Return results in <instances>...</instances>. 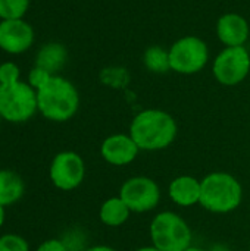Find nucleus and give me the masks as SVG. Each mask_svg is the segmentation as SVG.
I'll return each mask as SVG.
<instances>
[{
  "label": "nucleus",
  "instance_id": "f257e3e1",
  "mask_svg": "<svg viewBox=\"0 0 250 251\" xmlns=\"http://www.w3.org/2000/svg\"><path fill=\"white\" fill-rule=\"evenodd\" d=\"M128 134L140 151H161L168 149L178 135L175 118L162 109H143L130 124Z\"/></svg>",
  "mask_w": 250,
  "mask_h": 251
},
{
  "label": "nucleus",
  "instance_id": "f03ea898",
  "mask_svg": "<svg viewBox=\"0 0 250 251\" xmlns=\"http://www.w3.org/2000/svg\"><path fill=\"white\" fill-rule=\"evenodd\" d=\"M38 112L52 122H66L80 109V93L68 78L53 75L40 90H37Z\"/></svg>",
  "mask_w": 250,
  "mask_h": 251
},
{
  "label": "nucleus",
  "instance_id": "7ed1b4c3",
  "mask_svg": "<svg viewBox=\"0 0 250 251\" xmlns=\"http://www.w3.org/2000/svg\"><path fill=\"white\" fill-rule=\"evenodd\" d=\"M200 203L205 210L215 215H227L239 209L243 201V187L240 181L222 171L208 174L200 179Z\"/></svg>",
  "mask_w": 250,
  "mask_h": 251
},
{
  "label": "nucleus",
  "instance_id": "20e7f679",
  "mask_svg": "<svg viewBox=\"0 0 250 251\" xmlns=\"http://www.w3.org/2000/svg\"><path fill=\"white\" fill-rule=\"evenodd\" d=\"M152 246L161 251H184L192 246L190 225L175 212L164 210L153 216L149 225Z\"/></svg>",
  "mask_w": 250,
  "mask_h": 251
},
{
  "label": "nucleus",
  "instance_id": "39448f33",
  "mask_svg": "<svg viewBox=\"0 0 250 251\" xmlns=\"http://www.w3.org/2000/svg\"><path fill=\"white\" fill-rule=\"evenodd\" d=\"M171 72L178 75H196L202 72L211 60L208 43L199 35H183L168 49Z\"/></svg>",
  "mask_w": 250,
  "mask_h": 251
},
{
  "label": "nucleus",
  "instance_id": "423d86ee",
  "mask_svg": "<svg viewBox=\"0 0 250 251\" xmlns=\"http://www.w3.org/2000/svg\"><path fill=\"white\" fill-rule=\"evenodd\" d=\"M37 112V91L27 81L0 87L1 119L10 124H22L29 121Z\"/></svg>",
  "mask_w": 250,
  "mask_h": 251
},
{
  "label": "nucleus",
  "instance_id": "0eeeda50",
  "mask_svg": "<svg viewBox=\"0 0 250 251\" xmlns=\"http://www.w3.org/2000/svg\"><path fill=\"white\" fill-rule=\"evenodd\" d=\"M212 75L224 87H236L250 74V51L246 46L222 47L212 60Z\"/></svg>",
  "mask_w": 250,
  "mask_h": 251
},
{
  "label": "nucleus",
  "instance_id": "6e6552de",
  "mask_svg": "<svg viewBox=\"0 0 250 251\" xmlns=\"http://www.w3.org/2000/svg\"><path fill=\"white\" fill-rule=\"evenodd\" d=\"M133 213H147L161 203V188L149 176L137 175L124 181L118 194Z\"/></svg>",
  "mask_w": 250,
  "mask_h": 251
},
{
  "label": "nucleus",
  "instance_id": "1a4fd4ad",
  "mask_svg": "<svg viewBox=\"0 0 250 251\" xmlns=\"http://www.w3.org/2000/svg\"><path fill=\"white\" fill-rule=\"evenodd\" d=\"M49 178L60 191H72L78 188L85 178L84 159L75 151H60L50 163Z\"/></svg>",
  "mask_w": 250,
  "mask_h": 251
},
{
  "label": "nucleus",
  "instance_id": "9d476101",
  "mask_svg": "<svg viewBox=\"0 0 250 251\" xmlns=\"http://www.w3.org/2000/svg\"><path fill=\"white\" fill-rule=\"evenodd\" d=\"M34 28L25 19L0 21V49L9 54H21L34 44Z\"/></svg>",
  "mask_w": 250,
  "mask_h": 251
},
{
  "label": "nucleus",
  "instance_id": "9b49d317",
  "mask_svg": "<svg viewBox=\"0 0 250 251\" xmlns=\"http://www.w3.org/2000/svg\"><path fill=\"white\" fill-rule=\"evenodd\" d=\"M140 153L139 146L130 134L116 132L106 137L100 144L102 159L112 166H127L133 163Z\"/></svg>",
  "mask_w": 250,
  "mask_h": 251
},
{
  "label": "nucleus",
  "instance_id": "f8f14e48",
  "mask_svg": "<svg viewBox=\"0 0 250 251\" xmlns=\"http://www.w3.org/2000/svg\"><path fill=\"white\" fill-rule=\"evenodd\" d=\"M215 34L224 47L246 46L250 40L249 21L237 12H225L217 19Z\"/></svg>",
  "mask_w": 250,
  "mask_h": 251
},
{
  "label": "nucleus",
  "instance_id": "ddd939ff",
  "mask_svg": "<svg viewBox=\"0 0 250 251\" xmlns=\"http://www.w3.org/2000/svg\"><path fill=\"white\" fill-rule=\"evenodd\" d=\"M200 179L192 175H180L169 182L168 196L178 207H193L200 203Z\"/></svg>",
  "mask_w": 250,
  "mask_h": 251
},
{
  "label": "nucleus",
  "instance_id": "4468645a",
  "mask_svg": "<svg viewBox=\"0 0 250 251\" xmlns=\"http://www.w3.org/2000/svg\"><path fill=\"white\" fill-rule=\"evenodd\" d=\"M68 62V50L62 43L50 41L40 47L35 56V65L46 69L52 75H59V71Z\"/></svg>",
  "mask_w": 250,
  "mask_h": 251
},
{
  "label": "nucleus",
  "instance_id": "2eb2a0df",
  "mask_svg": "<svg viewBox=\"0 0 250 251\" xmlns=\"http://www.w3.org/2000/svg\"><path fill=\"white\" fill-rule=\"evenodd\" d=\"M25 184L19 174L10 169H0V206L9 207L21 200Z\"/></svg>",
  "mask_w": 250,
  "mask_h": 251
},
{
  "label": "nucleus",
  "instance_id": "dca6fc26",
  "mask_svg": "<svg viewBox=\"0 0 250 251\" xmlns=\"http://www.w3.org/2000/svg\"><path fill=\"white\" fill-rule=\"evenodd\" d=\"M131 213L133 212L128 209L124 200L119 196H116L102 203L99 209V219L103 225L109 228H118L130 219Z\"/></svg>",
  "mask_w": 250,
  "mask_h": 251
},
{
  "label": "nucleus",
  "instance_id": "f3484780",
  "mask_svg": "<svg viewBox=\"0 0 250 251\" xmlns=\"http://www.w3.org/2000/svg\"><path fill=\"white\" fill-rule=\"evenodd\" d=\"M143 65L144 68L156 75H162L171 71V65H169V53L168 49L155 44V46H149L144 51H143Z\"/></svg>",
  "mask_w": 250,
  "mask_h": 251
},
{
  "label": "nucleus",
  "instance_id": "a211bd4d",
  "mask_svg": "<svg viewBox=\"0 0 250 251\" xmlns=\"http://www.w3.org/2000/svg\"><path fill=\"white\" fill-rule=\"evenodd\" d=\"M29 9V0H0V21L24 19Z\"/></svg>",
  "mask_w": 250,
  "mask_h": 251
},
{
  "label": "nucleus",
  "instance_id": "6ab92c4d",
  "mask_svg": "<svg viewBox=\"0 0 250 251\" xmlns=\"http://www.w3.org/2000/svg\"><path fill=\"white\" fill-rule=\"evenodd\" d=\"M100 78H102L103 84L111 85L113 88H122L130 81V75H128L127 69L121 68V66H111V68L103 69Z\"/></svg>",
  "mask_w": 250,
  "mask_h": 251
},
{
  "label": "nucleus",
  "instance_id": "aec40b11",
  "mask_svg": "<svg viewBox=\"0 0 250 251\" xmlns=\"http://www.w3.org/2000/svg\"><path fill=\"white\" fill-rule=\"evenodd\" d=\"M0 251H29V244L18 234H4L0 237Z\"/></svg>",
  "mask_w": 250,
  "mask_h": 251
},
{
  "label": "nucleus",
  "instance_id": "412c9836",
  "mask_svg": "<svg viewBox=\"0 0 250 251\" xmlns=\"http://www.w3.org/2000/svg\"><path fill=\"white\" fill-rule=\"evenodd\" d=\"M21 81V69L15 62H3L0 65V84L9 85Z\"/></svg>",
  "mask_w": 250,
  "mask_h": 251
},
{
  "label": "nucleus",
  "instance_id": "4be33fe9",
  "mask_svg": "<svg viewBox=\"0 0 250 251\" xmlns=\"http://www.w3.org/2000/svg\"><path fill=\"white\" fill-rule=\"evenodd\" d=\"M52 76H53V75H52L50 72H47L46 69L38 68V66H34V68L28 72V79H27V82L37 91V90H40Z\"/></svg>",
  "mask_w": 250,
  "mask_h": 251
},
{
  "label": "nucleus",
  "instance_id": "5701e85b",
  "mask_svg": "<svg viewBox=\"0 0 250 251\" xmlns=\"http://www.w3.org/2000/svg\"><path fill=\"white\" fill-rule=\"evenodd\" d=\"M35 251H69L68 250V246L62 241V240H57V238H50V240H46L44 243H41L38 246V249Z\"/></svg>",
  "mask_w": 250,
  "mask_h": 251
},
{
  "label": "nucleus",
  "instance_id": "b1692460",
  "mask_svg": "<svg viewBox=\"0 0 250 251\" xmlns=\"http://www.w3.org/2000/svg\"><path fill=\"white\" fill-rule=\"evenodd\" d=\"M84 251H118V250H115L113 247H109V246H103V244H100V246L88 247V249H85Z\"/></svg>",
  "mask_w": 250,
  "mask_h": 251
},
{
  "label": "nucleus",
  "instance_id": "393cba45",
  "mask_svg": "<svg viewBox=\"0 0 250 251\" xmlns=\"http://www.w3.org/2000/svg\"><path fill=\"white\" fill-rule=\"evenodd\" d=\"M209 251H231L227 246H224V244H215V246H212L211 247V250Z\"/></svg>",
  "mask_w": 250,
  "mask_h": 251
},
{
  "label": "nucleus",
  "instance_id": "a878e982",
  "mask_svg": "<svg viewBox=\"0 0 250 251\" xmlns=\"http://www.w3.org/2000/svg\"><path fill=\"white\" fill-rule=\"evenodd\" d=\"M4 209H6V207L0 206V228L3 226V224H4V219H6V212H4Z\"/></svg>",
  "mask_w": 250,
  "mask_h": 251
},
{
  "label": "nucleus",
  "instance_id": "bb28decb",
  "mask_svg": "<svg viewBox=\"0 0 250 251\" xmlns=\"http://www.w3.org/2000/svg\"><path fill=\"white\" fill-rule=\"evenodd\" d=\"M136 251H161L159 249H156L155 246H144V247H140Z\"/></svg>",
  "mask_w": 250,
  "mask_h": 251
},
{
  "label": "nucleus",
  "instance_id": "cd10ccee",
  "mask_svg": "<svg viewBox=\"0 0 250 251\" xmlns=\"http://www.w3.org/2000/svg\"><path fill=\"white\" fill-rule=\"evenodd\" d=\"M184 251H208V250H203V249H199V247H194V246H190L187 250Z\"/></svg>",
  "mask_w": 250,
  "mask_h": 251
},
{
  "label": "nucleus",
  "instance_id": "c85d7f7f",
  "mask_svg": "<svg viewBox=\"0 0 250 251\" xmlns=\"http://www.w3.org/2000/svg\"><path fill=\"white\" fill-rule=\"evenodd\" d=\"M0 121H1V116H0Z\"/></svg>",
  "mask_w": 250,
  "mask_h": 251
},
{
  "label": "nucleus",
  "instance_id": "c756f323",
  "mask_svg": "<svg viewBox=\"0 0 250 251\" xmlns=\"http://www.w3.org/2000/svg\"><path fill=\"white\" fill-rule=\"evenodd\" d=\"M0 87H1V84H0Z\"/></svg>",
  "mask_w": 250,
  "mask_h": 251
}]
</instances>
